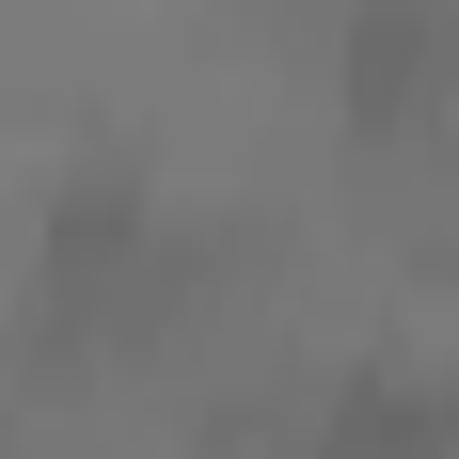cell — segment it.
Instances as JSON below:
<instances>
[{
	"mask_svg": "<svg viewBox=\"0 0 459 459\" xmlns=\"http://www.w3.org/2000/svg\"><path fill=\"white\" fill-rule=\"evenodd\" d=\"M285 459H459V396L412 380V365H349L317 412H301Z\"/></svg>",
	"mask_w": 459,
	"mask_h": 459,
	"instance_id": "cell-2",
	"label": "cell"
},
{
	"mask_svg": "<svg viewBox=\"0 0 459 459\" xmlns=\"http://www.w3.org/2000/svg\"><path fill=\"white\" fill-rule=\"evenodd\" d=\"M333 95H349L365 143H444V111H459V0H349Z\"/></svg>",
	"mask_w": 459,
	"mask_h": 459,
	"instance_id": "cell-1",
	"label": "cell"
}]
</instances>
